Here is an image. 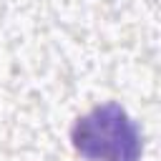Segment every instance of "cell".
I'll list each match as a JSON object with an SVG mask.
<instances>
[{
	"label": "cell",
	"instance_id": "6da1fadb",
	"mask_svg": "<svg viewBox=\"0 0 161 161\" xmlns=\"http://www.w3.org/2000/svg\"><path fill=\"white\" fill-rule=\"evenodd\" d=\"M70 143L86 161H141L143 153L136 121L113 101L80 116L70 128Z\"/></svg>",
	"mask_w": 161,
	"mask_h": 161
}]
</instances>
